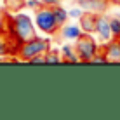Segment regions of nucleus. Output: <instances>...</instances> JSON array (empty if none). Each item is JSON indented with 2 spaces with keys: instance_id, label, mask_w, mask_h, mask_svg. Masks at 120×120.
<instances>
[{
  "instance_id": "1",
  "label": "nucleus",
  "mask_w": 120,
  "mask_h": 120,
  "mask_svg": "<svg viewBox=\"0 0 120 120\" xmlns=\"http://www.w3.org/2000/svg\"><path fill=\"white\" fill-rule=\"evenodd\" d=\"M4 14H5L7 31H9V35L14 37L19 44L26 42V40H31V38H35V37H37L35 21H31L30 16L23 14V12L14 14V16L7 14V12H4Z\"/></svg>"
},
{
  "instance_id": "2",
  "label": "nucleus",
  "mask_w": 120,
  "mask_h": 120,
  "mask_svg": "<svg viewBox=\"0 0 120 120\" xmlns=\"http://www.w3.org/2000/svg\"><path fill=\"white\" fill-rule=\"evenodd\" d=\"M51 49V38H42V37H35L31 40H26L19 45L18 49V56L23 61H30L31 57L45 54V51Z\"/></svg>"
},
{
  "instance_id": "3",
  "label": "nucleus",
  "mask_w": 120,
  "mask_h": 120,
  "mask_svg": "<svg viewBox=\"0 0 120 120\" xmlns=\"http://www.w3.org/2000/svg\"><path fill=\"white\" fill-rule=\"evenodd\" d=\"M75 52L80 59V63H90L92 57L99 52V45L94 40V37H90V33H82L80 37L75 40Z\"/></svg>"
},
{
  "instance_id": "4",
  "label": "nucleus",
  "mask_w": 120,
  "mask_h": 120,
  "mask_svg": "<svg viewBox=\"0 0 120 120\" xmlns=\"http://www.w3.org/2000/svg\"><path fill=\"white\" fill-rule=\"evenodd\" d=\"M35 26L37 30H40L45 35H54V33L59 31V26L56 24L54 14H52V9L49 5H42L35 11Z\"/></svg>"
},
{
  "instance_id": "5",
  "label": "nucleus",
  "mask_w": 120,
  "mask_h": 120,
  "mask_svg": "<svg viewBox=\"0 0 120 120\" xmlns=\"http://www.w3.org/2000/svg\"><path fill=\"white\" fill-rule=\"evenodd\" d=\"M98 35V38L101 40V42H110L111 38H113V35H111V28H110V18H106L105 14H99L98 16V23H96V31H94Z\"/></svg>"
},
{
  "instance_id": "6",
  "label": "nucleus",
  "mask_w": 120,
  "mask_h": 120,
  "mask_svg": "<svg viewBox=\"0 0 120 120\" xmlns=\"http://www.w3.org/2000/svg\"><path fill=\"white\" fill-rule=\"evenodd\" d=\"M98 12L92 11H84V14L78 19V24H80L82 31L84 33H94L96 31V23H98Z\"/></svg>"
},
{
  "instance_id": "7",
  "label": "nucleus",
  "mask_w": 120,
  "mask_h": 120,
  "mask_svg": "<svg viewBox=\"0 0 120 120\" xmlns=\"http://www.w3.org/2000/svg\"><path fill=\"white\" fill-rule=\"evenodd\" d=\"M105 56L108 63H120V38H111L105 45Z\"/></svg>"
},
{
  "instance_id": "8",
  "label": "nucleus",
  "mask_w": 120,
  "mask_h": 120,
  "mask_svg": "<svg viewBox=\"0 0 120 120\" xmlns=\"http://www.w3.org/2000/svg\"><path fill=\"white\" fill-rule=\"evenodd\" d=\"M82 33H84V31H82L80 24H73V23H66V24H63V26L59 28L61 38L66 40V42H70V40H77Z\"/></svg>"
},
{
  "instance_id": "9",
  "label": "nucleus",
  "mask_w": 120,
  "mask_h": 120,
  "mask_svg": "<svg viewBox=\"0 0 120 120\" xmlns=\"http://www.w3.org/2000/svg\"><path fill=\"white\" fill-rule=\"evenodd\" d=\"M78 4H80V7L84 11H92V12H98V14H103L106 11V7H108L106 0H82Z\"/></svg>"
},
{
  "instance_id": "10",
  "label": "nucleus",
  "mask_w": 120,
  "mask_h": 120,
  "mask_svg": "<svg viewBox=\"0 0 120 120\" xmlns=\"http://www.w3.org/2000/svg\"><path fill=\"white\" fill-rule=\"evenodd\" d=\"M59 51H61L63 63H80V59H78V56L75 52V47H71L70 44H64Z\"/></svg>"
},
{
  "instance_id": "11",
  "label": "nucleus",
  "mask_w": 120,
  "mask_h": 120,
  "mask_svg": "<svg viewBox=\"0 0 120 120\" xmlns=\"http://www.w3.org/2000/svg\"><path fill=\"white\" fill-rule=\"evenodd\" d=\"M51 9H52V14H54V19H56V24L57 26H63V24L68 23V19H70V16H68V11L63 9V7L59 5V4H56V5H51Z\"/></svg>"
},
{
  "instance_id": "12",
  "label": "nucleus",
  "mask_w": 120,
  "mask_h": 120,
  "mask_svg": "<svg viewBox=\"0 0 120 120\" xmlns=\"http://www.w3.org/2000/svg\"><path fill=\"white\" fill-rule=\"evenodd\" d=\"M45 64H57L63 63V57H61V51L59 49H49L45 51Z\"/></svg>"
},
{
  "instance_id": "13",
  "label": "nucleus",
  "mask_w": 120,
  "mask_h": 120,
  "mask_svg": "<svg viewBox=\"0 0 120 120\" xmlns=\"http://www.w3.org/2000/svg\"><path fill=\"white\" fill-rule=\"evenodd\" d=\"M110 28L113 38H120V16H113L110 18Z\"/></svg>"
},
{
  "instance_id": "14",
  "label": "nucleus",
  "mask_w": 120,
  "mask_h": 120,
  "mask_svg": "<svg viewBox=\"0 0 120 120\" xmlns=\"http://www.w3.org/2000/svg\"><path fill=\"white\" fill-rule=\"evenodd\" d=\"M84 14V9L82 7H73V9H70L68 11V16H70V19H80V16Z\"/></svg>"
},
{
  "instance_id": "15",
  "label": "nucleus",
  "mask_w": 120,
  "mask_h": 120,
  "mask_svg": "<svg viewBox=\"0 0 120 120\" xmlns=\"http://www.w3.org/2000/svg\"><path fill=\"white\" fill-rule=\"evenodd\" d=\"M7 5L11 11H18L24 5V0H7Z\"/></svg>"
},
{
  "instance_id": "16",
  "label": "nucleus",
  "mask_w": 120,
  "mask_h": 120,
  "mask_svg": "<svg viewBox=\"0 0 120 120\" xmlns=\"http://www.w3.org/2000/svg\"><path fill=\"white\" fill-rule=\"evenodd\" d=\"M90 63H108V59H106V56H105V52H96V56L92 57V61Z\"/></svg>"
},
{
  "instance_id": "17",
  "label": "nucleus",
  "mask_w": 120,
  "mask_h": 120,
  "mask_svg": "<svg viewBox=\"0 0 120 120\" xmlns=\"http://www.w3.org/2000/svg\"><path fill=\"white\" fill-rule=\"evenodd\" d=\"M24 5L28 7V9H38V7H42V4H40V0H24Z\"/></svg>"
},
{
  "instance_id": "18",
  "label": "nucleus",
  "mask_w": 120,
  "mask_h": 120,
  "mask_svg": "<svg viewBox=\"0 0 120 120\" xmlns=\"http://www.w3.org/2000/svg\"><path fill=\"white\" fill-rule=\"evenodd\" d=\"M7 31V23H5V14L0 12V35Z\"/></svg>"
},
{
  "instance_id": "19",
  "label": "nucleus",
  "mask_w": 120,
  "mask_h": 120,
  "mask_svg": "<svg viewBox=\"0 0 120 120\" xmlns=\"http://www.w3.org/2000/svg\"><path fill=\"white\" fill-rule=\"evenodd\" d=\"M30 63H33V64H42V63H45V56H44V54H38V56L31 57Z\"/></svg>"
},
{
  "instance_id": "20",
  "label": "nucleus",
  "mask_w": 120,
  "mask_h": 120,
  "mask_svg": "<svg viewBox=\"0 0 120 120\" xmlns=\"http://www.w3.org/2000/svg\"><path fill=\"white\" fill-rule=\"evenodd\" d=\"M40 4H42V5H56V4H59V0H40Z\"/></svg>"
},
{
  "instance_id": "21",
  "label": "nucleus",
  "mask_w": 120,
  "mask_h": 120,
  "mask_svg": "<svg viewBox=\"0 0 120 120\" xmlns=\"http://www.w3.org/2000/svg\"><path fill=\"white\" fill-rule=\"evenodd\" d=\"M110 5H120V0H106Z\"/></svg>"
},
{
  "instance_id": "22",
  "label": "nucleus",
  "mask_w": 120,
  "mask_h": 120,
  "mask_svg": "<svg viewBox=\"0 0 120 120\" xmlns=\"http://www.w3.org/2000/svg\"><path fill=\"white\" fill-rule=\"evenodd\" d=\"M0 61H4V57H0Z\"/></svg>"
},
{
  "instance_id": "23",
  "label": "nucleus",
  "mask_w": 120,
  "mask_h": 120,
  "mask_svg": "<svg viewBox=\"0 0 120 120\" xmlns=\"http://www.w3.org/2000/svg\"><path fill=\"white\" fill-rule=\"evenodd\" d=\"M77 2H82V0H77Z\"/></svg>"
},
{
  "instance_id": "24",
  "label": "nucleus",
  "mask_w": 120,
  "mask_h": 120,
  "mask_svg": "<svg viewBox=\"0 0 120 120\" xmlns=\"http://www.w3.org/2000/svg\"><path fill=\"white\" fill-rule=\"evenodd\" d=\"M0 2H2V0H0Z\"/></svg>"
},
{
  "instance_id": "25",
  "label": "nucleus",
  "mask_w": 120,
  "mask_h": 120,
  "mask_svg": "<svg viewBox=\"0 0 120 120\" xmlns=\"http://www.w3.org/2000/svg\"><path fill=\"white\" fill-rule=\"evenodd\" d=\"M59 2H61V0H59Z\"/></svg>"
},
{
  "instance_id": "26",
  "label": "nucleus",
  "mask_w": 120,
  "mask_h": 120,
  "mask_svg": "<svg viewBox=\"0 0 120 120\" xmlns=\"http://www.w3.org/2000/svg\"><path fill=\"white\" fill-rule=\"evenodd\" d=\"M118 16H120V14H118Z\"/></svg>"
}]
</instances>
